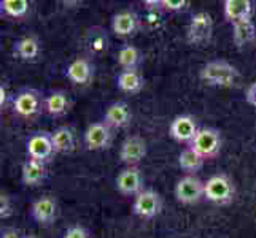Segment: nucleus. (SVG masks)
<instances>
[{
  "label": "nucleus",
  "mask_w": 256,
  "mask_h": 238,
  "mask_svg": "<svg viewBox=\"0 0 256 238\" xmlns=\"http://www.w3.org/2000/svg\"><path fill=\"white\" fill-rule=\"evenodd\" d=\"M199 78L208 86L229 87L237 81L239 72L228 60H212L202 67Z\"/></svg>",
  "instance_id": "1"
},
{
  "label": "nucleus",
  "mask_w": 256,
  "mask_h": 238,
  "mask_svg": "<svg viewBox=\"0 0 256 238\" xmlns=\"http://www.w3.org/2000/svg\"><path fill=\"white\" fill-rule=\"evenodd\" d=\"M236 196V186L232 180L228 175H214L206 181V196L212 204L216 205H228L234 200Z\"/></svg>",
  "instance_id": "2"
},
{
  "label": "nucleus",
  "mask_w": 256,
  "mask_h": 238,
  "mask_svg": "<svg viewBox=\"0 0 256 238\" xmlns=\"http://www.w3.org/2000/svg\"><path fill=\"white\" fill-rule=\"evenodd\" d=\"M212 35H214V19H212L210 13L199 11L196 14H192L186 30V38L191 45L194 46L207 45L212 40Z\"/></svg>",
  "instance_id": "3"
},
{
  "label": "nucleus",
  "mask_w": 256,
  "mask_h": 238,
  "mask_svg": "<svg viewBox=\"0 0 256 238\" xmlns=\"http://www.w3.org/2000/svg\"><path fill=\"white\" fill-rule=\"evenodd\" d=\"M206 196V183L194 175H186L176 183L175 197L183 205H194L204 199Z\"/></svg>",
  "instance_id": "4"
},
{
  "label": "nucleus",
  "mask_w": 256,
  "mask_h": 238,
  "mask_svg": "<svg viewBox=\"0 0 256 238\" xmlns=\"http://www.w3.org/2000/svg\"><path fill=\"white\" fill-rule=\"evenodd\" d=\"M45 107V99L35 89H26L21 91L13 99V111L20 118H34Z\"/></svg>",
  "instance_id": "5"
},
{
  "label": "nucleus",
  "mask_w": 256,
  "mask_h": 238,
  "mask_svg": "<svg viewBox=\"0 0 256 238\" xmlns=\"http://www.w3.org/2000/svg\"><path fill=\"white\" fill-rule=\"evenodd\" d=\"M222 143L223 142H222V134H220V130L212 129V127H204L199 130L198 137L194 138V142L190 146L204 159H212L220 153Z\"/></svg>",
  "instance_id": "6"
},
{
  "label": "nucleus",
  "mask_w": 256,
  "mask_h": 238,
  "mask_svg": "<svg viewBox=\"0 0 256 238\" xmlns=\"http://www.w3.org/2000/svg\"><path fill=\"white\" fill-rule=\"evenodd\" d=\"M162 210V197L153 189H144L134 199L132 211L144 219H152L158 216Z\"/></svg>",
  "instance_id": "7"
},
{
  "label": "nucleus",
  "mask_w": 256,
  "mask_h": 238,
  "mask_svg": "<svg viewBox=\"0 0 256 238\" xmlns=\"http://www.w3.org/2000/svg\"><path fill=\"white\" fill-rule=\"evenodd\" d=\"M146 151H148V146H146L145 138L140 135H130L121 143L120 159H121V162L126 164L128 167H137V164H140L145 159Z\"/></svg>",
  "instance_id": "8"
},
{
  "label": "nucleus",
  "mask_w": 256,
  "mask_h": 238,
  "mask_svg": "<svg viewBox=\"0 0 256 238\" xmlns=\"http://www.w3.org/2000/svg\"><path fill=\"white\" fill-rule=\"evenodd\" d=\"M113 142L112 127L105 121L94 122L84 132V145L90 151H102L110 148Z\"/></svg>",
  "instance_id": "9"
},
{
  "label": "nucleus",
  "mask_w": 256,
  "mask_h": 238,
  "mask_svg": "<svg viewBox=\"0 0 256 238\" xmlns=\"http://www.w3.org/2000/svg\"><path fill=\"white\" fill-rule=\"evenodd\" d=\"M144 173L138 167H126L116 176V189L122 196H138L144 191Z\"/></svg>",
  "instance_id": "10"
},
{
  "label": "nucleus",
  "mask_w": 256,
  "mask_h": 238,
  "mask_svg": "<svg viewBox=\"0 0 256 238\" xmlns=\"http://www.w3.org/2000/svg\"><path fill=\"white\" fill-rule=\"evenodd\" d=\"M26 153L29 159L45 162L54 154V146L51 142V134L48 132H35L26 142Z\"/></svg>",
  "instance_id": "11"
},
{
  "label": "nucleus",
  "mask_w": 256,
  "mask_h": 238,
  "mask_svg": "<svg viewBox=\"0 0 256 238\" xmlns=\"http://www.w3.org/2000/svg\"><path fill=\"white\" fill-rule=\"evenodd\" d=\"M199 130L200 129L198 127V122L192 116H190V114H180V116H176L170 122L169 134L176 142L191 145L194 142V138L198 137Z\"/></svg>",
  "instance_id": "12"
},
{
  "label": "nucleus",
  "mask_w": 256,
  "mask_h": 238,
  "mask_svg": "<svg viewBox=\"0 0 256 238\" xmlns=\"http://www.w3.org/2000/svg\"><path fill=\"white\" fill-rule=\"evenodd\" d=\"M30 216L40 226H51L58 218V200L52 196L37 199L30 207Z\"/></svg>",
  "instance_id": "13"
},
{
  "label": "nucleus",
  "mask_w": 256,
  "mask_h": 238,
  "mask_svg": "<svg viewBox=\"0 0 256 238\" xmlns=\"http://www.w3.org/2000/svg\"><path fill=\"white\" fill-rule=\"evenodd\" d=\"M140 27V19L137 13L130 11V10H124V11H120L113 16L112 19V30L114 35L118 37H132L136 35V32Z\"/></svg>",
  "instance_id": "14"
},
{
  "label": "nucleus",
  "mask_w": 256,
  "mask_h": 238,
  "mask_svg": "<svg viewBox=\"0 0 256 238\" xmlns=\"http://www.w3.org/2000/svg\"><path fill=\"white\" fill-rule=\"evenodd\" d=\"M48 170H46V164L42 161H35V159H29L24 161L22 169H21V181L24 186L28 188H35L40 186V184L46 180Z\"/></svg>",
  "instance_id": "15"
},
{
  "label": "nucleus",
  "mask_w": 256,
  "mask_h": 238,
  "mask_svg": "<svg viewBox=\"0 0 256 238\" xmlns=\"http://www.w3.org/2000/svg\"><path fill=\"white\" fill-rule=\"evenodd\" d=\"M104 121L112 129H124L130 124L132 121V111L126 102H113L105 110Z\"/></svg>",
  "instance_id": "16"
},
{
  "label": "nucleus",
  "mask_w": 256,
  "mask_h": 238,
  "mask_svg": "<svg viewBox=\"0 0 256 238\" xmlns=\"http://www.w3.org/2000/svg\"><path fill=\"white\" fill-rule=\"evenodd\" d=\"M83 45L91 54H104V52H107L110 46L108 33L105 32V29L99 27V25H92L84 33Z\"/></svg>",
  "instance_id": "17"
},
{
  "label": "nucleus",
  "mask_w": 256,
  "mask_h": 238,
  "mask_svg": "<svg viewBox=\"0 0 256 238\" xmlns=\"http://www.w3.org/2000/svg\"><path fill=\"white\" fill-rule=\"evenodd\" d=\"M224 17L229 22L248 21L253 16V2L250 0H224L223 3Z\"/></svg>",
  "instance_id": "18"
},
{
  "label": "nucleus",
  "mask_w": 256,
  "mask_h": 238,
  "mask_svg": "<svg viewBox=\"0 0 256 238\" xmlns=\"http://www.w3.org/2000/svg\"><path fill=\"white\" fill-rule=\"evenodd\" d=\"M92 76H94V67L86 57H76L67 67V78L74 84L84 86L88 83H91Z\"/></svg>",
  "instance_id": "19"
},
{
  "label": "nucleus",
  "mask_w": 256,
  "mask_h": 238,
  "mask_svg": "<svg viewBox=\"0 0 256 238\" xmlns=\"http://www.w3.org/2000/svg\"><path fill=\"white\" fill-rule=\"evenodd\" d=\"M116 84L120 87V91L126 94H137L144 89L145 79L142 73L138 72V68L136 70H122L116 78Z\"/></svg>",
  "instance_id": "20"
},
{
  "label": "nucleus",
  "mask_w": 256,
  "mask_h": 238,
  "mask_svg": "<svg viewBox=\"0 0 256 238\" xmlns=\"http://www.w3.org/2000/svg\"><path fill=\"white\" fill-rule=\"evenodd\" d=\"M256 38V25L252 19L232 24V40L237 48L250 45Z\"/></svg>",
  "instance_id": "21"
},
{
  "label": "nucleus",
  "mask_w": 256,
  "mask_h": 238,
  "mask_svg": "<svg viewBox=\"0 0 256 238\" xmlns=\"http://www.w3.org/2000/svg\"><path fill=\"white\" fill-rule=\"evenodd\" d=\"M68 108H70V100L64 91H52L45 99V110L54 118L64 116L68 111Z\"/></svg>",
  "instance_id": "22"
},
{
  "label": "nucleus",
  "mask_w": 256,
  "mask_h": 238,
  "mask_svg": "<svg viewBox=\"0 0 256 238\" xmlns=\"http://www.w3.org/2000/svg\"><path fill=\"white\" fill-rule=\"evenodd\" d=\"M14 54L21 60H34L40 56V41L37 37H24L14 43Z\"/></svg>",
  "instance_id": "23"
},
{
  "label": "nucleus",
  "mask_w": 256,
  "mask_h": 238,
  "mask_svg": "<svg viewBox=\"0 0 256 238\" xmlns=\"http://www.w3.org/2000/svg\"><path fill=\"white\" fill-rule=\"evenodd\" d=\"M54 153H70L75 148V134L68 127H59L51 134Z\"/></svg>",
  "instance_id": "24"
},
{
  "label": "nucleus",
  "mask_w": 256,
  "mask_h": 238,
  "mask_svg": "<svg viewBox=\"0 0 256 238\" xmlns=\"http://www.w3.org/2000/svg\"><path fill=\"white\" fill-rule=\"evenodd\" d=\"M204 162L206 159L202 157L199 153H196L194 149L190 146V148H184L183 151L180 153L178 156V165L183 172H186L190 175L199 172L202 167H204Z\"/></svg>",
  "instance_id": "25"
},
{
  "label": "nucleus",
  "mask_w": 256,
  "mask_h": 238,
  "mask_svg": "<svg viewBox=\"0 0 256 238\" xmlns=\"http://www.w3.org/2000/svg\"><path fill=\"white\" fill-rule=\"evenodd\" d=\"M116 60L122 67V70H136L138 68L140 62H142V54H140L138 48L132 45H126L118 51Z\"/></svg>",
  "instance_id": "26"
},
{
  "label": "nucleus",
  "mask_w": 256,
  "mask_h": 238,
  "mask_svg": "<svg viewBox=\"0 0 256 238\" xmlns=\"http://www.w3.org/2000/svg\"><path fill=\"white\" fill-rule=\"evenodd\" d=\"M0 8H2V13L10 16V17H24L29 13L30 3L28 0H2L0 2Z\"/></svg>",
  "instance_id": "27"
},
{
  "label": "nucleus",
  "mask_w": 256,
  "mask_h": 238,
  "mask_svg": "<svg viewBox=\"0 0 256 238\" xmlns=\"http://www.w3.org/2000/svg\"><path fill=\"white\" fill-rule=\"evenodd\" d=\"M145 25L146 29L150 30H158L162 27V14H161V10H148L146 11V16H145Z\"/></svg>",
  "instance_id": "28"
},
{
  "label": "nucleus",
  "mask_w": 256,
  "mask_h": 238,
  "mask_svg": "<svg viewBox=\"0 0 256 238\" xmlns=\"http://www.w3.org/2000/svg\"><path fill=\"white\" fill-rule=\"evenodd\" d=\"M162 10L167 11H183L191 5L190 0H161Z\"/></svg>",
  "instance_id": "29"
},
{
  "label": "nucleus",
  "mask_w": 256,
  "mask_h": 238,
  "mask_svg": "<svg viewBox=\"0 0 256 238\" xmlns=\"http://www.w3.org/2000/svg\"><path fill=\"white\" fill-rule=\"evenodd\" d=\"M13 215V204L8 194H0V218L8 219Z\"/></svg>",
  "instance_id": "30"
},
{
  "label": "nucleus",
  "mask_w": 256,
  "mask_h": 238,
  "mask_svg": "<svg viewBox=\"0 0 256 238\" xmlns=\"http://www.w3.org/2000/svg\"><path fill=\"white\" fill-rule=\"evenodd\" d=\"M62 238H91V234L83 226H72L67 229Z\"/></svg>",
  "instance_id": "31"
},
{
  "label": "nucleus",
  "mask_w": 256,
  "mask_h": 238,
  "mask_svg": "<svg viewBox=\"0 0 256 238\" xmlns=\"http://www.w3.org/2000/svg\"><path fill=\"white\" fill-rule=\"evenodd\" d=\"M245 100H246V103H248V105H252V107H256V81L252 83L248 87H246Z\"/></svg>",
  "instance_id": "32"
},
{
  "label": "nucleus",
  "mask_w": 256,
  "mask_h": 238,
  "mask_svg": "<svg viewBox=\"0 0 256 238\" xmlns=\"http://www.w3.org/2000/svg\"><path fill=\"white\" fill-rule=\"evenodd\" d=\"M26 235L21 234V231H18L16 227H5L2 231L0 238H24Z\"/></svg>",
  "instance_id": "33"
},
{
  "label": "nucleus",
  "mask_w": 256,
  "mask_h": 238,
  "mask_svg": "<svg viewBox=\"0 0 256 238\" xmlns=\"http://www.w3.org/2000/svg\"><path fill=\"white\" fill-rule=\"evenodd\" d=\"M6 103H8V89H6V86L2 84L0 86V107L6 108Z\"/></svg>",
  "instance_id": "34"
},
{
  "label": "nucleus",
  "mask_w": 256,
  "mask_h": 238,
  "mask_svg": "<svg viewBox=\"0 0 256 238\" xmlns=\"http://www.w3.org/2000/svg\"><path fill=\"white\" fill-rule=\"evenodd\" d=\"M24 238H37V237H34V235H26Z\"/></svg>",
  "instance_id": "35"
}]
</instances>
